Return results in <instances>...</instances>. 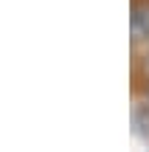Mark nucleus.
<instances>
[{"mask_svg":"<svg viewBox=\"0 0 149 152\" xmlns=\"http://www.w3.org/2000/svg\"><path fill=\"white\" fill-rule=\"evenodd\" d=\"M144 65H146V71H149V51H146V59H144Z\"/></svg>","mask_w":149,"mask_h":152,"instance_id":"2","label":"nucleus"},{"mask_svg":"<svg viewBox=\"0 0 149 152\" xmlns=\"http://www.w3.org/2000/svg\"><path fill=\"white\" fill-rule=\"evenodd\" d=\"M132 42H149V0H138L132 6Z\"/></svg>","mask_w":149,"mask_h":152,"instance_id":"1","label":"nucleus"}]
</instances>
